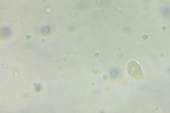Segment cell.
Returning a JSON list of instances; mask_svg holds the SVG:
<instances>
[{
	"label": "cell",
	"instance_id": "1",
	"mask_svg": "<svg viewBox=\"0 0 170 113\" xmlns=\"http://www.w3.org/2000/svg\"><path fill=\"white\" fill-rule=\"evenodd\" d=\"M128 71H129L130 75L134 77V78H137V77H141L142 76V70L140 68L139 64H137L135 61H131L128 65Z\"/></svg>",
	"mask_w": 170,
	"mask_h": 113
},
{
	"label": "cell",
	"instance_id": "2",
	"mask_svg": "<svg viewBox=\"0 0 170 113\" xmlns=\"http://www.w3.org/2000/svg\"><path fill=\"white\" fill-rule=\"evenodd\" d=\"M117 75H118V71H117L116 69H113V70H111V76H113L114 78V77H116V76H117Z\"/></svg>",
	"mask_w": 170,
	"mask_h": 113
}]
</instances>
